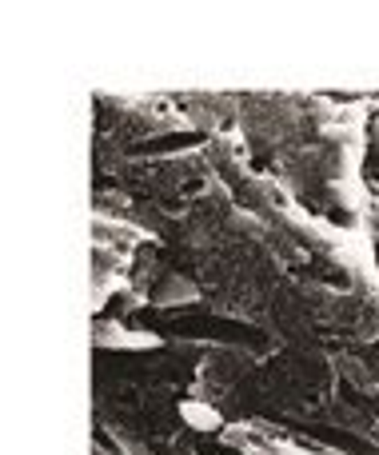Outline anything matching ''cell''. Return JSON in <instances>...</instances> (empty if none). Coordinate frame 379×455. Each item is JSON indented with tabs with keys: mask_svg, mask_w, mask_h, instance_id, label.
I'll use <instances>...</instances> for the list:
<instances>
[{
	"mask_svg": "<svg viewBox=\"0 0 379 455\" xmlns=\"http://www.w3.org/2000/svg\"><path fill=\"white\" fill-rule=\"evenodd\" d=\"M180 415L192 424L196 431H216L220 428V412H211V407H204V403H180Z\"/></svg>",
	"mask_w": 379,
	"mask_h": 455,
	"instance_id": "3957f363",
	"label": "cell"
},
{
	"mask_svg": "<svg viewBox=\"0 0 379 455\" xmlns=\"http://www.w3.org/2000/svg\"><path fill=\"white\" fill-rule=\"evenodd\" d=\"M96 344L100 347H156L160 340L156 335H132L128 328H120V324H100L96 328Z\"/></svg>",
	"mask_w": 379,
	"mask_h": 455,
	"instance_id": "6da1fadb",
	"label": "cell"
},
{
	"mask_svg": "<svg viewBox=\"0 0 379 455\" xmlns=\"http://www.w3.org/2000/svg\"><path fill=\"white\" fill-rule=\"evenodd\" d=\"M376 136H379V124H376Z\"/></svg>",
	"mask_w": 379,
	"mask_h": 455,
	"instance_id": "277c9868",
	"label": "cell"
},
{
	"mask_svg": "<svg viewBox=\"0 0 379 455\" xmlns=\"http://www.w3.org/2000/svg\"><path fill=\"white\" fill-rule=\"evenodd\" d=\"M192 300H200L196 284H188V280H180V276H168L164 288L156 291V303H192Z\"/></svg>",
	"mask_w": 379,
	"mask_h": 455,
	"instance_id": "7a4b0ae2",
	"label": "cell"
}]
</instances>
